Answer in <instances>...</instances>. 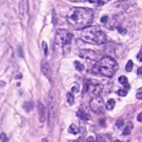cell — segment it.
Returning a JSON list of instances; mask_svg holds the SVG:
<instances>
[{
	"label": "cell",
	"instance_id": "6da1fadb",
	"mask_svg": "<svg viewBox=\"0 0 142 142\" xmlns=\"http://www.w3.org/2000/svg\"><path fill=\"white\" fill-rule=\"evenodd\" d=\"M94 19V13L86 8L74 7L66 16V21L72 29L83 30L90 26Z\"/></svg>",
	"mask_w": 142,
	"mask_h": 142
},
{
	"label": "cell",
	"instance_id": "7a4b0ae2",
	"mask_svg": "<svg viewBox=\"0 0 142 142\" xmlns=\"http://www.w3.org/2000/svg\"><path fill=\"white\" fill-rule=\"evenodd\" d=\"M118 69V65L112 57L105 56L93 66L92 72L105 77L111 78Z\"/></svg>",
	"mask_w": 142,
	"mask_h": 142
},
{
	"label": "cell",
	"instance_id": "3957f363",
	"mask_svg": "<svg viewBox=\"0 0 142 142\" xmlns=\"http://www.w3.org/2000/svg\"><path fill=\"white\" fill-rule=\"evenodd\" d=\"M81 39L93 44H102L107 40V35L98 26H90L82 30Z\"/></svg>",
	"mask_w": 142,
	"mask_h": 142
},
{
	"label": "cell",
	"instance_id": "277c9868",
	"mask_svg": "<svg viewBox=\"0 0 142 142\" xmlns=\"http://www.w3.org/2000/svg\"><path fill=\"white\" fill-rule=\"evenodd\" d=\"M56 110L55 96L53 92H51L48 98V122L50 128L53 127L56 122Z\"/></svg>",
	"mask_w": 142,
	"mask_h": 142
},
{
	"label": "cell",
	"instance_id": "5b68a950",
	"mask_svg": "<svg viewBox=\"0 0 142 142\" xmlns=\"http://www.w3.org/2000/svg\"><path fill=\"white\" fill-rule=\"evenodd\" d=\"M73 35L65 29L57 30L55 35V43L59 46H64L70 44Z\"/></svg>",
	"mask_w": 142,
	"mask_h": 142
},
{
	"label": "cell",
	"instance_id": "8992f818",
	"mask_svg": "<svg viewBox=\"0 0 142 142\" xmlns=\"http://www.w3.org/2000/svg\"><path fill=\"white\" fill-rule=\"evenodd\" d=\"M90 108L96 114H102L105 111V104L104 99L99 96L93 97L90 101Z\"/></svg>",
	"mask_w": 142,
	"mask_h": 142
},
{
	"label": "cell",
	"instance_id": "52a82bcc",
	"mask_svg": "<svg viewBox=\"0 0 142 142\" xmlns=\"http://www.w3.org/2000/svg\"><path fill=\"white\" fill-rule=\"evenodd\" d=\"M104 86L100 81L94 79H90L88 81L86 85L87 91L90 94L99 96L103 90Z\"/></svg>",
	"mask_w": 142,
	"mask_h": 142
},
{
	"label": "cell",
	"instance_id": "ba28073f",
	"mask_svg": "<svg viewBox=\"0 0 142 142\" xmlns=\"http://www.w3.org/2000/svg\"><path fill=\"white\" fill-rule=\"evenodd\" d=\"M80 57L83 59H89L91 60H96L97 59V55L93 50L89 49H83L80 51Z\"/></svg>",
	"mask_w": 142,
	"mask_h": 142
},
{
	"label": "cell",
	"instance_id": "9c48e42d",
	"mask_svg": "<svg viewBox=\"0 0 142 142\" xmlns=\"http://www.w3.org/2000/svg\"><path fill=\"white\" fill-rule=\"evenodd\" d=\"M27 0H21L19 4V17L21 21H25L28 17Z\"/></svg>",
	"mask_w": 142,
	"mask_h": 142
},
{
	"label": "cell",
	"instance_id": "30bf717a",
	"mask_svg": "<svg viewBox=\"0 0 142 142\" xmlns=\"http://www.w3.org/2000/svg\"><path fill=\"white\" fill-rule=\"evenodd\" d=\"M78 118L82 120H88L90 119V114L85 106H81L77 113Z\"/></svg>",
	"mask_w": 142,
	"mask_h": 142
},
{
	"label": "cell",
	"instance_id": "8fae6325",
	"mask_svg": "<svg viewBox=\"0 0 142 142\" xmlns=\"http://www.w3.org/2000/svg\"><path fill=\"white\" fill-rule=\"evenodd\" d=\"M37 109L39 121L41 123L44 122L46 119V109L45 107V106L41 103L40 102H38L37 105Z\"/></svg>",
	"mask_w": 142,
	"mask_h": 142
},
{
	"label": "cell",
	"instance_id": "7c38bea8",
	"mask_svg": "<svg viewBox=\"0 0 142 142\" xmlns=\"http://www.w3.org/2000/svg\"><path fill=\"white\" fill-rule=\"evenodd\" d=\"M7 29V23L6 21L2 18H0V42H2L5 39Z\"/></svg>",
	"mask_w": 142,
	"mask_h": 142
},
{
	"label": "cell",
	"instance_id": "4fadbf2b",
	"mask_svg": "<svg viewBox=\"0 0 142 142\" xmlns=\"http://www.w3.org/2000/svg\"><path fill=\"white\" fill-rule=\"evenodd\" d=\"M41 70L42 73L48 79H50L51 77V69L50 64L47 62L43 63L42 65Z\"/></svg>",
	"mask_w": 142,
	"mask_h": 142
},
{
	"label": "cell",
	"instance_id": "5bb4252c",
	"mask_svg": "<svg viewBox=\"0 0 142 142\" xmlns=\"http://www.w3.org/2000/svg\"><path fill=\"white\" fill-rule=\"evenodd\" d=\"M97 142H111V138L108 135L101 134L98 135L97 138Z\"/></svg>",
	"mask_w": 142,
	"mask_h": 142
},
{
	"label": "cell",
	"instance_id": "9a60e30c",
	"mask_svg": "<svg viewBox=\"0 0 142 142\" xmlns=\"http://www.w3.org/2000/svg\"><path fill=\"white\" fill-rule=\"evenodd\" d=\"M119 82L120 84L125 87V88L126 89H129L130 87V86L129 84L128 83V79L127 77L125 76H121L120 77H119L118 79Z\"/></svg>",
	"mask_w": 142,
	"mask_h": 142
},
{
	"label": "cell",
	"instance_id": "2e32d148",
	"mask_svg": "<svg viewBox=\"0 0 142 142\" xmlns=\"http://www.w3.org/2000/svg\"><path fill=\"white\" fill-rule=\"evenodd\" d=\"M23 108L26 112L29 113L34 109V104L31 101H26L23 104Z\"/></svg>",
	"mask_w": 142,
	"mask_h": 142
},
{
	"label": "cell",
	"instance_id": "e0dca14e",
	"mask_svg": "<svg viewBox=\"0 0 142 142\" xmlns=\"http://www.w3.org/2000/svg\"><path fill=\"white\" fill-rule=\"evenodd\" d=\"M133 127H134V126H133L132 123L131 122H129L127 125H126V126L123 130V135H128L130 134Z\"/></svg>",
	"mask_w": 142,
	"mask_h": 142
},
{
	"label": "cell",
	"instance_id": "ac0fdd59",
	"mask_svg": "<svg viewBox=\"0 0 142 142\" xmlns=\"http://www.w3.org/2000/svg\"><path fill=\"white\" fill-rule=\"evenodd\" d=\"M68 132L70 134L76 135L78 132H79V129L77 127V126L75 125V124H72V125L69 126V127L68 130Z\"/></svg>",
	"mask_w": 142,
	"mask_h": 142
},
{
	"label": "cell",
	"instance_id": "d6986e66",
	"mask_svg": "<svg viewBox=\"0 0 142 142\" xmlns=\"http://www.w3.org/2000/svg\"><path fill=\"white\" fill-rule=\"evenodd\" d=\"M116 105V101L113 98H111L107 101L106 104V108L108 110H112L114 109Z\"/></svg>",
	"mask_w": 142,
	"mask_h": 142
},
{
	"label": "cell",
	"instance_id": "ffe728a7",
	"mask_svg": "<svg viewBox=\"0 0 142 142\" xmlns=\"http://www.w3.org/2000/svg\"><path fill=\"white\" fill-rule=\"evenodd\" d=\"M73 65H74L75 68L76 69L77 71L81 72L84 71V65L83 64H81L80 62L75 61L73 63Z\"/></svg>",
	"mask_w": 142,
	"mask_h": 142
},
{
	"label": "cell",
	"instance_id": "44dd1931",
	"mask_svg": "<svg viewBox=\"0 0 142 142\" xmlns=\"http://www.w3.org/2000/svg\"><path fill=\"white\" fill-rule=\"evenodd\" d=\"M66 99H67V101L69 105H72L74 104L75 102V97L74 94L71 92H68L66 94Z\"/></svg>",
	"mask_w": 142,
	"mask_h": 142
},
{
	"label": "cell",
	"instance_id": "7402d4cb",
	"mask_svg": "<svg viewBox=\"0 0 142 142\" xmlns=\"http://www.w3.org/2000/svg\"><path fill=\"white\" fill-rule=\"evenodd\" d=\"M133 67H134V63H133V62L131 60H129V62L126 65V71L128 72H131L132 70Z\"/></svg>",
	"mask_w": 142,
	"mask_h": 142
},
{
	"label": "cell",
	"instance_id": "603a6c76",
	"mask_svg": "<svg viewBox=\"0 0 142 142\" xmlns=\"http://www.w3.org/2000/svg\"><path fill=\"white\" fill-rule=\"evenodd\" d=\"M79 131L82 134H84V135L86 134V127H85V125H84V123H80Z\"/></svg>",
	"mask_w": 142,
	"mask_h": 142
},
{
	"label": "cell",
	"instance_id": "cb8c5ba5",
	"mask_svg": "<svg viewBox=\"0 0 142 142\" xmlns=\"http://www.w3.org/2000/svg\"><path fill=\"white\" fill-rule=\"evenodd\" d=\"M86 2H88L90 4H94L96 5H101L103 4V3H102L100 0H85Z\"/></svg>",
	"mask_w": 142,
	"mask_h": 142
},
{
	"label": "cell",
	"instance_id": "d4e9b609",
	"mask_svg": "<svg viewBox=\"0 0 142 142\" xmlns=\"http://www.w3.org/2000/svg\"><path fill=\"white\" fill-rule=\"evenodd\" d=\"M9 139L5 133H1L0 135V142H8Z\"/></svg>",
	"mask_w": 142,
	"mask_h": 142
},
{
	"label": "cell",
	"instance_id": "484cf974",
	"mask_svg": "<svg viewBox=\"0 0 142 142\" xmlns=\"http://www.w3.org/2000/svg\"><path fill=\"white\" fill-rule=\"evenodd\" d=\"M127 90H126L125 89H119L118 91V94L121 96V97H125L127 95Z\"/></svg>",
	"mask_w": 142,
	"mask_h": 142
},
{
	"label": "cell",
	"instance_id": "4316f807",
	"mask_svg": "<svg viewBox=\"0 0 142 142\" xmlns=\"http://www.w3.org/2000/svg\"><path fill=\"white\" fill-rule=\"evenodd\" d=\"M42 48H43V50H44V55L45 56H47L48 54V47H47V44L46 42L43 41L42 42Z\"/></svg>",
	"mask_w": 142,
	"mask_h": 142
},
{
	"label": "cell",
	"instance_id": "83f0119b",
	"mask_svg": "<svg viewBox=\"0 0 142 142\" xmlns=\"http://www.w3.org/2000/svg\"><path fill=\"white\" fill-rule=\"evenodd\" d=\"M116 126L117 127L119 128V129L122 127L124 125V121H123V120L121 119H118L116 123Z\"/></svg>",
	"mask_w": 142,
	"mask_h": 142
},
{
	"label": "cell",
	"instance_id": "f1b7e54d",
	"mask_svg": "<svg viewBox=\"0 0 142 142\" xmlns=\"http://www.w3.org/2000/svg\"><path fill=\"white\" fill-rule=\"evenodd\" d=\"M117 30H118V32L120 33V34L123 35H125L127 33V30L126 29H124V28H122L121 26L118 27Z\"/></svg>",
	"mask_w": 142,
	"mask_h": 142
},
{
	"label": "cell",
	"instance_id": "f546056e",
	"mask_svg": "<svg viewBox=\"0 0 142 142\" xmlns=\"http://www.w3.org/2000/svg\"><path fill=\"white\" fill-rule=\"evenodd\" d=\"M136 97L139 99H142V87L138 89L137 94H136Z\"/></svg>",
	"mask_w": 142,
	"mask_h": 142
},
{
	"label": "cell",
	"instance_id": "4dcf8cb0",
	"mask_svg": "<svg viewBox=\"0 0 142 142\" xmlns=\"http://www.w3.org/2000/svg\"><path fill=\"white\" fill-rule=\"evenodd\" d=\"M52 22L53 23V25H55V24L57 23V16H56V12L53 10L52 11Z\"/></svg>",
	"mask_w": 142,
	"mask_h": 142
},
{
	"label": "cell",
	"instance_id": "1f68e13d",
	"mask_svg": "<svg viewBox=\"0 0 142 142\" xmlns=\"http://www.w3.org/2000/svg\"><path fill=\"white\" fill-rule=\"evenodd\" d=\"M80 91V86L78 85H75L72 88V92L74 93H77Z\"/></svg>",
	"mask_w": 142,
	"mask_h": 142
},
{
	"label": "cell",
	"instance_id": "d6a6232c",
	"mask_svg": "<svg viewBox=\"0 0 142 142\" xmlns=\"http://www.w3.org/2000/svg\"><path fill=\"white\" fill-rule=\"evenodd\" d=\"M137 59L139 62H142V48L139 51V52L138 54L137 55Z\"/></svg>",
	"mask_w": 142,
	"mask_h": 142
},
{
	"label": "cell",
	"instance_id": "836d02e7",
	"mask_svg": "<svg viewBox=\"0 0 142 142\" xmlns=\"http://www.w3.org/2000/svg\"><path fill=\"white\" fill-rule=\"evenodd\" d=\"M108 17L107 16H104L101 18V22L103 23H106L108 21Z\"/></svg>",
	"mask_w": 142,
	"mask_h": 142
},
{
	"label": "cell",
	"instance_id": "e575fe53",
	"mask_svg": "<svg viewBox=\"0 0 142 142\" xmlns=\"http://www.w3.org/2000/svg\"><path fill=\"white\" fill-rule=\"evenodd\" d=\"M86 142H96V140L93 137H89L87 138Z\"/></svg>",
	"mask_w": 142,
	"mask_h": 142
},
{
	"label": "cell",
	"instance_id": "d590c367",
	"mask_svg": "<svg viewBox=\"0 0 142 142\" xmlns=\"http://www.w3.org/2000/svg\"><path fill=\"white\" fill-rule=\"evenodd\" d=\"M137 120L139 122H142V112H141L137 117Z\"/></svg>",
	"mask_w": 142,
	"mask_h": 142
},
{
	"label": "cell",
	"instance_id": "8d00e7d4",
	"mask_svg": "<svg viewBox=\"0 0 142 142\" xmlns=\"http://www.w3.org/2000/svg\"><path fill=\"white\" fill-rule=\"evenodd\" d=\"M137 75H142V66L138 69Z\"/></svg>",
	"mask_w": 142,
	"mask_h": 142
},
{
	"label": "cell",
	"instance_id": "74e56055",
	"mask_svg": "<svg viewBox=\"0 0 142 142\" xmlns=\"http://www.w3.org/2000/svg\"><path fill=\"white\" fill-rule=\"evenodd\" d=\"M76 142H85V140H84V138L80 137L76 140Z\"/></svg>",
	"mask_w": 142,
	"mask_h": 142
},
{
	"label": "cell",
	"instance_id": "f35d334b",
	"mask_svg": "<svg viewBox=\"0 0 142 142\" xmlns=\"http://www.w3.org/2000/svg\"><path fill=\"white\" fill-rule=\"evenodd\" d=\"M100 1H101L102 3H104V2L107 3V2H109V1H110L111 0H100Z\"/></svg>",
	"mask_w": 142,
	"mask_h": 142
},
{
	"label": "cell",
	"instance_id": "ab89813d",
	"mask_svg": "<svg viewBox=\"0 0 142 142\" xmlns=\"http://www.w3.org/2000/svg\"><path fill=\"white\" fill-rule=\"evenodd\" d=\"M42 142H48V141L47 138H44L43 139V140H42Z\"/></svg>",
	"mask_w": 142,
	"mask_h": 142
},
{
	"label": "cell",
	"instance_id": "60d3db41",
	"mask_svg": "<svg viewBox=\"0 0 142 142\" xmlns=\"http://www.w3.org/2000/svg\"><path fill=\"white\" fill-rule=\"evenodd\" d=\"M114 142H121V141H120V140H117L115 141Z\"/></svg>",
	"mask_w": 142,
	"mask_h": 142
}]
</instances>
